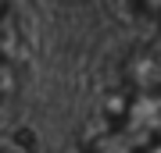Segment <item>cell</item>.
<instances>
[{"instance_id":"6da1fadb","label":"cell","mask_w":161,"mask_h":153,"mask_svg":"<svg viewBox=\"0 0 161 153\" xmlns=\"http://www.w3.org/2000/svg\"><path fill=\"white\" fill-rule=\"evenodd\" d=\"M132 4H136V11L143 14V18H150V14H154V7H158V0H132Z\"/></svg>"}]
</instances>
